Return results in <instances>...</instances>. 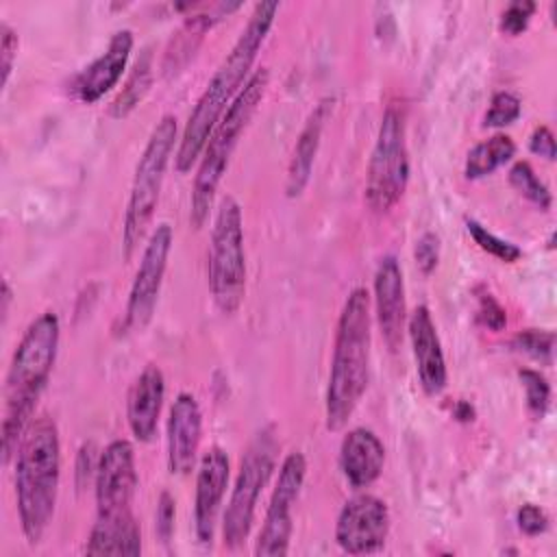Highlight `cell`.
<instances>
[{
  "instance_id": "obj_16",
  "label": "cell",
  "mask_w": 557,
  "mask_h": 557,
  "mask_svg": "<svg viewBox=\"0 0 557 557\" xmlns=\"http://www.w3.org/2000/svg\"><path fill=\"white\" fill-rule=\"evenodd\" d=\"M374 307L376 322L383 335V342L394 352L403 342L407 309H405V283L398 259L387 255L379 261L374 272Z\"/></svg>"
},
{
  "instance_id": "obj_17",
  "label": "cell",
  "mask_w": 557,
  "mask_h": 557,
  "mask_svg": "<svg viewBox=\"0 0 557 557\" xmlns=\"http://www.w3.org/2000/svg\"><path fill=\"white\" fill-rule=\"evenodd\" d=\"M407 331L413 348L420 385L429 396H437L446 387L448 372H446L440 335L426 305H420L413 309V313L409 315Z\"/></svg>"
},
{
  "instance_id": "obj_6",
  "label": "cell",
  "mask_w": 557,
  "mask_h": 557,
  "mask_svg": "<svg viewBox=\"0 0 557 557\" xmlns=\"http://www.w3.org/2000/svg\"><path fill=\"white\" fill-rule=\"evenodd\" d=\"M176 141V117L165 113L152 128L144 152L135 165V176L126 202V213H124V226H122V252L124 259L128 261L139 242L144 239L157 202H159V191L165 178V170L174 150Z\"/></svg>"
},
{
  "instance_id": "obj_24",
  "label": "cell",
  "mask_w": 557,
  "mask_h": 557,
  "mask_svg": "<svg viewBox=\"0 0 557 557\" xmlns=\"http://www.w3.org/2000/svg\"><path fill=\"white\" fill-rule=\"evenodd\" d=\"M516 154V144L509 135L496 133L470 148L463 165L466 178H483L505 165Z\"/></svg>"
},
{
  "instance_id": "obj_40",
  "label": "cell",
  "mask_w": 557,
  "mask_h": 557,
  "mask_svg": "<svg viewBox=\"0 0 557 557\" xmlns=\"http://www.w3.org/2000/svg\"><path fill=\"white\" fill-rule=\"evenodd\" d=\"M9 302H11V287L4 281L2 283V320H7V315H9Z\"/></svg>"
},
{
  "instance_id": "obj_38",
  "label": "cell",
  "mask_w": 557,
  "mask_h": 557,
  "mask_svg": "<svg viewBox=\"0 0 557 557\" xmlns=\"http://www.w3.org/2000/svg\"><path fill=\"white\" fill-rule=\"evenodd\" d=\"M98 459H94V444H83V448L78 450V461H76L78 485H85L89 481V476H96Z\"/></svg>"
},
{
  "instance_id": "obj_30",
  "label": "cell",
  "mask_w": 557,
  "mask_h": 557,
  "mask_svg": "<svg viewBox=\"0 0 557 557\" xmlns=\"http://www.w3.org/2000/svg\"><path fill=\"white\" fill-rule=\"evenodd\" d=\"M518 115H520V98L511 91H498L492 96L490 109L485 111V117H483V126L500 128L518 120Z\"/></svg>"
},
{
  "instance_id": "obj_7",
  "label": "cell",
  "mask_w": 557,
  "mask_h": 557,
  "mask_svg": "<svg viewBox=\"0 0 557 557\" xmlns=\"http://www.w3.org/2000/svg\"><path fill=\"white\" fill-rule=\"evenodd\" d=\"M242 207L224 196L215 211L209 244V292L222 313H235L246 294V252Z\"/></svg>"
},
{
  "instance_id": "obj_22",
  "label": "cell",
  "mask_w": 557,
  "mask_h": 557,
  "mask_svg": "<svg viewBox=\"0 0 557 557\" xmlns=\"http://www.w3.org/2000/svg\"><path fill=\"white\" fill-rule=\"evenodd\" d=\"M87 555H139L141 533L133 513L117 518L96 516V524L87 537Z\"/></svg>"
},
{
  "instance_id": "obj_11",
  "label": "cell",
  "mask_w": 557,
  "mask_h": 557,
  "mask_svg": "<svg viewBox=\"0 0 557 557\" xmlns=\"http://www.w3.org/2000/svg\"><path fill=\"white\" fill-rule=\"evenodd\" d=\"M172 239H174L172 226L165 222H161L148 237V244L141 252V261L128 292L126 315H124L126 331H144L152 320L163 274L168 268V257L172 250Z\"/></svg>"
},
{
  "instance_id": "obj_31",
  "label": "cell",
  "mask_w": 557,
  "mask_h": 557,
  "mask_svg": "<svg viewBox=\"0 0 557 557\" xmlns=\"http://www.w3.org/2000/svg\"><path fill=\"white\" fill-rule=\"evenodd\" d=\"M476 300H479V309H476L479 322L490 331H503L507 324V313H505V307L496 300V296L492 292L479 287Z\"/></svg>"
},
{
  "instance_id": "obj_12",
  "label": "cell",
  "mask_w": 557,
  "mask_h": 557,
  "mask_svg": "<svg viewBox=\"0 0 557 557\" xmlns=\"http://www.w3.org/2000/svg\"><path fill=\"white\" fill-rule=\"evenodd\" d=\"M96 509L100 518L133 513L131 503L137 487L135 453L126 440H113L100 453L96 476Z\"/></svg>"
},
{
  "instance_id": "obj_29",
  "label": "cell",
  "mask_w": 557,
  "mask_h": 557,
  "mask_svg": "<svg viewBox=\"0 0 557 557\" xmlns=\"http://www.w3.org/2000/svg\"><path fill=\"white\" fill-rule=\"evenodd\" d=\"M520 381H522V387H524V394H527V409L533 418H544L546 409H548V403H550V385L546 381L544 374H540L537 370H531V368H522L518 372Z\"/></svg>"
},
{
  "instance_id": "obj_13",
  "label": "cell",
  "mask_w": 557,
  "mask_h": 557,
  "mask_svg": "<svg viewBox=\"0 0 557 557\" xmlns=\"http://www.w3.org/2000/svg\"><path fill=\"white\" fill-rule=\"evenodd\" d=\"M389 533V509L374 494H357L344 503L335 540L348 555H370L383 548Z\"/></svg>"
},
{
  "instance_id": "obj_27",
  "label": "cell",
  "mask_w": 557,
  "mask_h": 557,
  "mask_svg": "<svg viewBox=\"0 0 557 557\" xmlns=\"http://www.w3.org/2000/svg\"><path fill=\"white\" fill-rule=\"evenodd\" d=\"M466 228H468L470 237L474 239V244H476L481 250H485L487 255L496 257L498 261L513 263V261H518V259L522 257V250H520L513 242H507V239L494 235V233L487 231L481 222L468 218V220H466Z\"/></svg>"
},
{
  "instance_id": "obj_14",
  "label": "cell",
  "mask_w": 557,
  "mask_h": 557,
  "mask_svg": "<svg viewBox=\"0 0 557 557\" xmlns=\"http://www.w3.org/2000/svg\"><path fill=\"white\" fill-rule=\"evenodd\" d=\"M228 455L220 446H211L202 453L196 472L194 494V529L202 544H209L215 533L220 505L228 483Z\"/></svg>"
},
{
  "instance_id": "obj_34",
  "label": "cell",
  "mask_w": 557,
  "mask_h": 557,
  "mask_svg": "<svg viewBox=\"0 0 557 557\" xmlns=\"http://www.w3.org/2000/svg\"><path fill=\"white\" fill-rule=\"evenodd\" d=\"M174 518H176V503H174V496L163 490L159 494V500H157V511H154V531L159 535V540L163 544H168L172 540V533H174Z\"/></svg>"
},
{
  "instance_id": "obj_3",
  "label": "cell",
  "mask_w": 557,
  "mask_h": 557,
  "mask_svg": "<svg viewBox=\"0 0 557 557\" xmlns=\"http://www.w3.org/2000/svg\"><path fill=\"white\" fill-rule=\"evenodd\" d=\"M59 479V429L44 413L30 420L15 453V500L20 527L28 544H39L52 522Z\"/></svg>"
},
{
  "instance_id": "obj_33",
  "label": "cell",
  "mask_w": 557,
  "mask_h": 557,
  "mask_svg": "<svg viewBox=\"0 0 557 557\" xmlns=\"http://www.w3.org/2000/svg\"><path fill=\"white\" fill-rule=\"evenodd\" d=\"M533 11H535V2H531V0L511 2L500 15V22H498L500 30L511 35V37L520 35L529 26V20H531Z\"/></svg>"
},
{
  "instance_id": "obj_28",
  "label": "cell",
  "mask_w": 557,
  "mask_h": 557,
  "mask_svg": "<svg viewBox=\"0 0 557 557\" xmlns=\"http://www.w3.org/2000/svg\"><path fill=\"white\" fill-rule=\"evenodd\" d=\"M513 346L529 355L531 359L550 366L553 361V348H555V333L544 329H524L513 337Z\"/></svg>"
},
{
  "instance_id": "obj_39",
  "label": "cell",
  "mask_w": 557,
  "mask_h": 557,
  "mask_svg": "<svg viewBox=\"0 0 557 557\" xmlns=\"http://www.w3.org/2000/svg\"><path fill=\"white\" fill-rule=\"evenodd\" d=\"M453 416L459 420V422H472L474 420V407L466 400H457L455 407H453Z\"/></svg>"
},
{
  "instance_id": "obj_8",
  "label": "cell",
  "mask_w": 557,
  "mask_h": 557,
  "mask_svg": "<svg viewBox=\"0 0 557 557\" xmlns=\"http://www.w3.org/2000/svg\"><path fill=\"white\" fill-rule=\"evenodd\" d=\"M409 183V150L405 115L389 104L381 117L379 135L370 154L366 176V202L376 213H387L405 194Z\"/></svg>"
},
{
  "instance_id": "obj_20",
  "label": "cell",
  "mask_w": 557,
  "mask_h": 557,
  "mask_svg": "<svg viewBox=\"0 0 557 557\" xmlns=\"http://www.w3.org/2000/svg\"><path fill=\"white\" fill-rule=\"evenodd\" d=\"M385 446L374 431L366 426L350 429L339 446V466L346 481L355 487L372 485L383 470Z\"/></svg>"
},
{
  "instance_id": "obj_15",
  "label": "cell",
  "mask_w": 557,
  "mask_h": 557,
  "mask_svg": "<svg viewBox=\"0 0 557 557\" xmlns=\"http://www.w3.org/2000/svg\"><path fill=\"white\" fill-rule=\"evenodd\" d=\"M202 437V411L189 392H181L168 418V468L172 474H189L198 459Z\"/></svg>"
},
{
  "instance_id": "obj_25",
  "label": "cell",
  "mask_w": 557,
  "mask_h": 557,
  "mask_svg": "<svg viewBox=\"0 0 557 557\" xmlns=\"http://www.w3.org/2000/svg\"><path fill=\"white\" fill-rule=\"evenodd\" d=\"M150 85H152V54L150 50H144L141 57L135 61L120 94L111 100L109 115L115 120L126 117L146 98Z\"/></svg>"
},
{
  "instance_id": "obj_35",
  "label": "cell",
  "mask_w": 557,
  "mask_h": 557,
  "mask_svg": "<svg viewBox=\"0 0 557 557\" xmlns=\"http://www.w3.org/2000/svg\"><path fill=\"white\" fill-rule=\"evenodd\" d=\"M516 520H518V527L524 535H540L548 529V516L542 507L533 505V503H527L518 509L516 513Z\"/></svg>"
},
{
  "instance_id": "obj_10",
  "label": "cell",
  "mask_w": 557,
  "mask_h": 557,
  "mask_svg": "<svg viewBox=\"0 0 557 557\" xmlns=\"http://www.w3.org/2000/svg\"><path fill=\"white\" fill-rule=\"evenodd\" d=\"M307 474V459L302 453H289L281 468L278 479L265 511L263 527L259 531L255 555L259 557H283L289 550L292 537V505L296 503Z\"/></svg>"
},
{
  "instance_id": "obj_19",
  "label": "cell",
  "mask_w": 557,
  "mask_h": 557,
  "mask_svg": "<svg viewBox=\"0 0 557 557\" xmlns=\"http://www.w3.org/2000/svg\"><path fill=\"white\" fill-rule=\"evenodd\" d=\"M163 398H165L163 372L159 366L148 363L131 385V392L126 398L128 426L139 442H150L154 437Z\"/></svg>"
},
{
  "instance_id": "obj_21",
  "label": "cell",
  "mask_w": 557,
  "mask_h": 557,
  "mask_svg": "<svg viewBox=\"0 0 557 557\" xmlns=\"http://www.w3.org/2000/svg\"><path fill=\"white\" fill-rule=\"evenodd\" d=\"M331 109H333V98H322L309 113V117L296 139V146H294V152L289 159V168H287V183H285V191L289 198L300 196L311 178L313 161H315V154L320 148V137H322L324 124L331 115Z\"/></svg>"
},
{
  "instance_id": "obj_32",
  "label": "cell",
  "mask_w": 557,
  "mask_h": 557,
  "mask_svg": "<svg viewBox=\"0 0 557 557\" xmlns=\"http://www.w3.org/2000/svg\"><path fill=\"white\" fill-rule=\"evenodd\" d=\"M413 259L424 276H431L440 261V237L431 231L422 233L413 244Z\"/></svg>"
},
{
  "instance_id": "obj_36",
  "label": "cell",
  "mask_w": 557,
  "mask_h": 557,
  "mask_svg": "<svg viewBox=\"0 0 557 557\" xmlns=\"http://www.w3.org/2000/svg\"><path fill=\"white\" fill-rule=\"evenodd\" d=\"M0 54H2V85H7L9 81V74L13 70V59H15V52H17V33L7 24L2 22L0 24Z\"/></svg>"
},
{
  "instance_id": "obj_4",
  "label": "cell",
  "mask_w": 557,
  "mask_h": 557,
  "mask_svg": "<svg viewBox=\"0 0 557 557\" xmlns=\"http://www.w3.org/2000/svg\"><path fill=\"white\" fill-rule=\"evenodd\" d=\"M370 296L355 287L339 311L326 385V429L339 431L355 413L370 379Z\"/></svg>"
},
{
  "instance_id": "obj_2",
  "label": "cell",
  "mask_w": 557,
  "mask_h": 557,
  "mask_svg": "<svg viewBox=\"0 0 557 557\" xmlns=\"http://www.w3.org/2000/svg\"><path fill=\"white\" fill-rule=\"evenodd\" d=\"M59 318L52 311L39 313L24 331L4 387V418H2V457L9 463L35 418L37 400L50 379L57 348H59Z\"/></svg>"
},
{
  "instance_id": "obj_26",
  "label": "cell",
  "mask_w": 557,
  "mask_h": 557,
  "mask_svg": "<svg viewBox=\"0 0 557 557\" xmlns=\"http://www.w3.org/2000/svg\"><path fill=\"white\" fill-rule=\"evenodd\" d=\"M509 185L524 196L529 202L540 207L542 211H548L553 205V196L548 187L537 178L535 170L531 168L529 161H516L509 170Z\"/></svg>"
},
{
  "instance_id": "obj_23",
  "label": "cell",
  "mask_w": 557,
  "mask_h": 557,
  "mask_svg": "<svg viewBox=\"0 0 557 557\" xmlns=\"http://www.w3.org/2000/svg\"><path fill=\"white\" fill-rule=\"evenodd\" d=\"M215 20L218 17H213L211 13H196L181 24V28L174 33L165 48V57L161 63L165 76H176L194 59L205 33L213 26Z\"/></svg>"
},
{
  "instance_id": "obj_9",
  "label": "cell",
  "mask_w": 557,
  "mask_h": 557,
  "mask_svg": "<svg viewBox=\"0 0 557 557\" xmlns=\"http://www.w3.org/2000/svg\"><path fill=\"white\" fill-rule=\"evenodd\" d=\"M276 463V440L270 429H263L255 435V440L248 444L239 472L224 511L222 520V537L224 546L235 550L239 548L252 527L255 520V507L259 500L261 490L265 487L272 470Z\"/></svg>"
},
{
  "instance_id": "obj_18",
  "label": "cell",
  "mask_w": 557,
  "mask_h": 557,
  "mask_svg": "<svg viewBox=\"0 0 557 557\" xmlns=\"http://www.w3.org/2000/svg\"><path fill=\"white\" fill-rule=\"evenodd\" d=\"M133 44H135V39L128 28L113 33L107 50L78 74V78L74 83V91H76L78 100L91 104V102L100 100L111 87L117 85V81L122 78V72L126 67V61L131 57Z\"/></svg>"
},
{
  "instance_id": "obj_37",
  "label": "cell",
  "mask_w": 557,
  "mask_h": 557,
  "mask_svg": "<svg viewBox=\"0 0 557 557\" xmlns=\"http://www.w3.org/2000/svg\"><path fill=\"white\" fill-rule=\"evenodd\" d=\"M529 150L533 154H540V157L548 159V161L555 159V154H557V150H555V135H553V131L546 124H540V126L533 128V133L529 137Z\"/></svg>"
},
{
  "instance_id": "obj_5",
  "label": "cell",
  "mask_w": 557,
  "mask_h": 557,
  "mask_svg": "<svg viewBox=\"0 0 557 557\" xmlns=\"http://www.w3.org/2000/svg\"><path fill=\"white\" fill-rule=\"evenodd\" d=\"M268 83H270V72L265 67L257 70L246 81V85L239 89V94L233 98V102L222 113L218 124L213 126L207 144L202 148V159H200L194 189H191L189 222L194 228H200L207 222L211 205H213V196L218 191V185H220L226 168H228L231 154L237 148L239 137L246 131L257 107L261 104Z\"/></svg>"
},
{
  "instance_id": "obj_1",
  "label": "cell",
  "mask_w": 557,
  "mask_h": 557,
  "mask_svg": "<svg viewBox=\"0 0 557 557\" xmlns=\"http://www.w3.org/2000/svg\"><path fill=\"white\" fill-rule=\"evenodd\" d=\"M278 11V2L265 0V2H257L244 30L239 33L237 41L233 44V48L228 50V54L222 59V63L218 65V70L213 72L211 81L207 83L202 96L198 98L176 148L174 154V168L176 172L185 174L191 170L194 161L200 157L213 126L218 124V120L222 117V113L228 109V104L233 102L231 98L239 94L242 83L246 78V74L250 72L257 52L261 50L274 17Z\"/></svg>"
}]
</instances>
